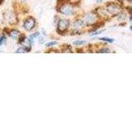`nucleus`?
Returning a JSON list of instances; mask_svg holds the SVG:
<instances>
[{"mask_svg":"<svg viewBox=\"0 0 132 123\" xmlns=\"http://www.w3.org/2000/svg\"><path fill=\"white\" fill-rule=\"evenodd\" d=\"M36 25V19L34 17H32V16H28V17L25 19L22 26L27 31H31L35 28Z\"/></svg>","mask_w":132,"mask_h":123,"instance_id":"nucleus-5","label":"nucleus"},{"mask_svg":"<svg viewBox=\"0 0 132 123\" xmlns=\"http://www.w3.org/2000/svg\"><path fill=\"white\" fill-rule=\"evenodd\" d=\"M57 44V42L56 41H51V42H48L45 44V46L50 48V47H53V46H55V45Z\"/></svg>","mask_w":132,"mask_h":123,"instance_id":"nucleus-14","label":"nucleus"},{"mask_svg":"<svg viewBox=\"0 0 132 123\" xmlns=\"http://www.w3.org/2000/svg\"><path fill=\"white\" fill-rule=\"evenodd\" d=\"M98 16L94 12H88L82 16V20L84 22V26H93L94 24L97 22Z\"/></svg>","mask_w":132,"mask_h":123,"instance_id":"nucleus-1","label":"nucleus"},{"mask_svg":"<svg viewBox=\"0 0 132 123\" xmlns=\"http://www.w3.org/2000/svg\"><path fill=\"white\" fill-rule=\"evenodd\" d=\"M16 53H27V51H26V49H25L24 47L21 46L20 48H18V49H16Z\"/></svg>","mask_w":132,"mask_h":123,"instance_id":"nucleus-13","label":"nucleus"},{"mask_svg":"<svg viewBox=\"0 0 132 123\" xmlns=\"http://www.w3.org/2000/svg\"><path fill=\"white\" fill-rule=\"evenodd\" d=\"M106 11L110 13L111 15L113 16H117L119 13H121V7L119 3H115V2H111L108 3L106 5Z\"/></svg>","mask_w":132,"mask_h":123,"instance_id":"nucleus-2","label":"nucleus"},{"mask_svg":"<svg viewBox=\"0 0 132 123\" xmlns=\"http://www.w3.org/2000/svg\"><path fill=\"white\" fill-rule=\"evenodd\" d=\"M7 41V36L5 34H2L1 35H0V46L1 45H3L4 43H5Z\"/></svg>","mask_w":132,"mask_h":123,"instance_id":"nucleus-10","label":"nucleus"},{"mask_svg":"<svg viewBox=\"0 0 132 123\" xmlns=\"http://www.w3.org/2000/svg\"><path fill=\"white\" fill-rule=\"evenodd\" d=\"M3 1H4V0H0V5H1V4L3 3Z\"/></svg>","mask_w":132,"mask_h":123,"instance_id":"nucleus-18","label":"nucleus"},{"mask_svg":"<svg viewBox=\"0 0 132 123\" xmlns=\"http://www.w3.org/2000/svg\"><path fill=\"white\" fill-rule=\"evenodd\" d=\"M126 1H127L128 3H131V1H132V0H126Z\"/></svg>","mask_w":132,"mask_h":123,"instance_id":"nucleus-19","label":"nucleus"},{"mask_svg":"<svg viewBox=\"0 0 132 123\" xmlns=\"http://www.w3.org/2000/svg\"><path fill=\"white\" fill-rule=\"evenodd\" d=\"M7 35H9L12 39H18V37H19V35H20V31L16 30V29H12V30L7 33Z\"/></svg>","mask_w":132,"mask_h":123,"instance_id":"nucleus-7","label":"nucleus"},{"mask_svg":"<svg viewBox=\"0 0 132 123\" xmlns=\"http://www.w3.org/2000/svg\"><path fill=\"white\" fill-rule=\"evenodd\" d=\"M38 39H39V43H40V44L44 43V38H43V37H41L40 35L38 37Z\"/></svg>","mask_w":132,"mask_h":123,"instance_id":"nucleus-16","label":"nucleus"},{"mask_svg":"<svg viewBox=\"0 0 132 123\" xmlns=\"http://www.w3.org/2000/svg\"><path fill=\"white\" fill-rule=\"evenodd\" d=\"M101 41H104V42H107V43H113L114 42V39H111V38H107V37H102V38L99 39Z\"/></svg>","mask_w":132,"mask_h":123,"instance_id":"nucleus-11","label":"nucleus"},{"mask_svg":"<svg viewBox=\"0 0 132 123\" xmlns=\"http://www.w3.org/2000/svg\"><path fill=\"white\" fill-rule=\"evenodd\" d=\"M97 53H111V50L106 47H104V48H101L100 49H98L97 51Z\"/></svg>","mask_w":132,"mask_h":123,"instance_id":"nucleus-9","label":"nucleus"},{"mask_svg":"<svg viewBox=\"0 0 132 123\" xmlns=\"http://www.w3.org/2000/svg\"><path fill=\"white\" fill-rule=\"evenodd\" d=\"M73 44L74 45H84V44H86L87 42L85 40H75Z\"/></svg>","mask_w":132,"mask_h":123,"instance_id":"nucleus-12","label":"nucleus"},{"mask_svg":"<svg viewBox=\"0 0 132 123\" xmlns=\"http://www.w3.org/2000/svg\"><path fill=\"white\" fill-rule=\"evenodd\" d=\"M40 35V32H35V33H33V34H31L30 36H29V39H30L31 41V44H34V40L36 39V38H38V37Z\"/></svg>","mask_w":132,"mask_h":123,"instance_id":"nucleus-8","label":"nucleus"},{"mask_svg":"<svg viewBox=\"0 0 132 123\" xmlns=\"http://www.w3.org/2000/svg\"><path fill=\"white\" fill-rule=\"evenodd\" d=\"M73 26L74 30H78L79 29H81L84 26V22H82V19H77L73 22Z\"/></svg>","mask_w":132,"mask_h":123,"instance_id":"nucleus-6","label":"nucleus"},{"mask_svg":"<svg viewBox=\"0 0 132 123\" xmlns=\"http://www.w3.org/2000/svg\"><path fill=\"white\" fill-rule=\"evenodd\" d=\"M68 3H71V4H74V3H78L80 1V0H67Z\"/></svg>","mask_w":132,"mask_h":123,"instance_id":"nucleus-15","label":"nucleus"},{"mask_svg":"<svg viewBox=\"0 0 132 123\" xmlns=\"http://www.w3.org/2000/svg\"><path fill=\"white\" fill-rule=\"evenodd\" d=\"M95 1H96V3H100L103 1V0H95Z\"/></svg>","mask_w":132,"mask_h":123,"instance_id":"nucleus-17","label":"nucleus"},{"mask_svg":"<svg viewBox=\"0 0 132 123\" xmlns=\"http://www.w3.org/2000/svg\"><path fill=\"white\" fill-rule=\"evenodd\" d=\"M70 22L69 20L66 19H60L57 23V32L59 34H64L69 28Z\"/></svg>","mask_w":132,"mask_h":123,"instance_id":"nucleus-4","label":"nucleus"},{"mask_svg":"<svg viewBox=\"0 0 132 123\" xmlns=\"http://www.w3.org/2000/svg\"><path fill=\"white\" fill-rule=\"evenodd\" d=\"M58 12L61 13L62 15L64 16H71L73 14L74 12V8L73 4L69 3H64L62 5L60 6V9L58 10Z\"/></svg>","mask_w":132,"mask_h":123,"instance_id":"nucleus-3","label":"nucleus"}]
</instances>
